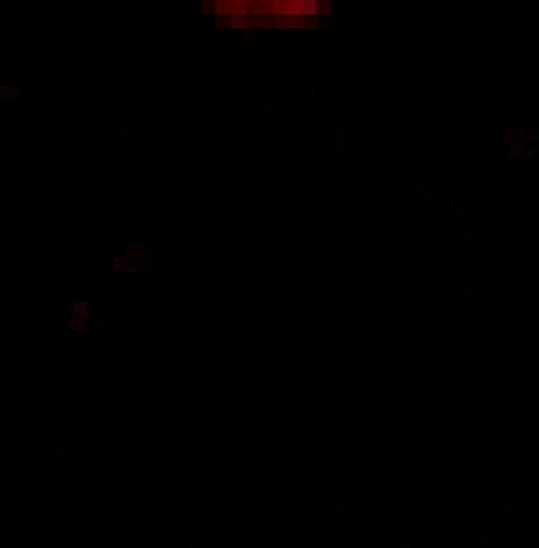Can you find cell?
Returning a JSON list of instances; mask_svg holds the SVG:
<instances>
[{
    "label": "cell",
    "instance_id": "obj_5",
    "mask_svg": "<svg viewBox=\"0 0 539 548\" xmlns=\"http://www.w3.org/2000/svg\"><path fill=\"white\" fill-rule=\"evenodd\" d=\"M69 330H75V333H86V330H92V316H69Z\"/></svg>",
    "mask_w": 539,
    "mask_h": 548
},
{
    "label": "cell",
    "instance_id": "obj_2",
    "mask_svg": "<svg viewBox=\"0 0 539 548\" xmlns=\"http://www.w3.org/2000/svg\"><path fill=\"white\" fill-rule=\"evenodd\" d=\"M152 264H155V258L152 256H129V253H123V256H118L115 261H112V270L115 273H123V276H144V273H152Z\"/></svg>",
    "mask_w": 539,
    "mask_h": 548
},
{
    "label": "cell",
    "instance_id": "obj_11",
    "mask_svg": "<svg viewBox=\"0 0 539 548\" xmlns=\"http://www.w3.org/2000/svg\"><path fill=\"white\" fill-rule=\"evenodd\" d=\"M485 224H488L490 230H505V224H499V221H493V218H485Z\"/></svg>",
    "mask_w": 539,
    "mask_h": 548
},
{
    "label": "cell",
    "instance_id": "obj_9",
    "mask_svg": "<svg viewBox=\"0 0 539 548\" xmlns=\"http://www.w3.org/2000/svg\"><path fill=\"white\" fill-rule=\"evenodd\" d=\"M103 327H106V319L95 313V316H92V330H103Z\"/></svg>",
    "mask_w": 539,
    "mask_h": 548
},
{
    "label": "cell",
    "instance_id": "obj_4",
    "mask_svg": "<svg viewBox=\"0 0 539 548\" xmlns=\"http://www.w3.org/2000/svg\"><path fill=\"white\" fill-rule=\"evenodd\" d=\"M69 313H72V316H95V301L72 299V301H69Z\"/></svg>",
    "mask_w": 539,
    "mask_h": 548
},
{
    "label": "cell",
    "instance_id": "obj_12",
    "mask_svg": "<svg viewBox=\"0 0 539 548\" xmlns=\"http://www.w3.org/2000/svg\"><path fill=\"white\" fill-rule=\"evenodd\" d=\"M241 40H244V43H253V40H255V32H253V29H250V32H241Z\"/></svg>",
    "mask_w": 539,
    "mask_h": 548
},
{
    "label": "cell",
    "instance_id": "obj_1",
    "mask_svg": "<svg viewBox=\"0 0 539 548\" xmlns=\"http://www.w3.org/2000/svg\"><path fill=\"white\" fill-rule=\"evenodd\" d=\"M270 9H275L281 17H313V20L350 17V9L341 0H281V3H272Z\"/></svg>",
    "mask_w": 539,
    "mask_h": 548
},
{
    "label": "cell",
    "instance_id": "obj_8",
    "mask_svg": "<svg viewBox=\"0 0 539 548\" xmlns=\"http://www.w3.org/2000/svg\"><path fill=\"white\" fill-rule=\"evenodd\" d=\"M126 253H129V256H144V258L150 256V250L144 247V244H129V247H126Z\"/></svg>",
    "mask_w": 539,
    "mask_h": 548
},
{
    "label": "cell",
    "instance_id": "obj_3",
    "mask_svg": "<svg viewBox=\"0 0 539 548\" xmlns=\"http://www.w3.org/2000/svg\"><path fill=\"white\" fill-rule=\"evenodd\" d=\"M258 23H261V20H258L250 9H227V12H224V26H227V29H236V32H250V29L255 32Z\"/></svg>",
    "mask_w": 539,
    "mask_h": 548
},
{
    "label": "cell",
    "instance_id": "obj_7",
    "mask_svg": "<svg viewBox=\"0 0 539 548\" xmlns=\"http://www.w3.org/2000/svg\"><path fill=\"white\" fill-rule=\"evenodd\" d=\"M450 233H453V235H456V238H462V241H465V244H473V247H476V244H479V238H476V235H471V233H465V230H459V227H453V230H450Z\"/></svg>",
    "mask_w": 539,
    "mask_h": 548
},
{
    "label": "cell",
    "instance_id": "obj_6",
    "mask_svg": "<svg viewBox=\"0 0 539 548\" xmlns=\"http://www.w3.org/2000/svg\"><path fill=\"white\" fill-rule=\"evenodd\" d=\"M23 95V89L20 86H0V100H15Z\"/></svg>",
    "mask_w": 539,
    "mask_h": 548
},
{
    "label": "cell",
    "instance_id": "obj_10",
    "mask_svg": "<svg viewBox=\"0 0 539 548\" xmlns=\"http://www.w3.org/2000/svg\"><path fill=\"white\" fill-rule=\"evenodd\" d=\"M258 112H261V115H267V112H272V103H267V100H261V103H258Z\"/></svg>",
    "mask_w": 539,
    "mask_h": 548
}]
</instances>
